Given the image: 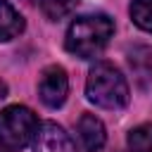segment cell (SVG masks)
<instances>
[{
    "mask_svg": "<svg viewBox=\"0 0 152 152\" xmlns=\"http://www.w3.org/2000/svg\"><path fill=\"white\" fill-rule=\"evenodd\" d=\"M114 33V21L107 14H83L66 31V50L81 59L97 57Z\"/></svg>",
    "mask_w": 152,
    "mask_h": 152,
    "instance_id": "cell-1",
    "label": "cell"
},
{
    "mask_svg": "<svg viewBox=\"0 0 152 152\" xmlns=\"http://www.w3.org/2000/svg\"><path fill=\"white\" fill-rule=\"evenodd\" d=\"M86 95L90 102L104 109H121L128 104V83L121 71L109 62H97L86 81Z\"/></svg>",
    "mask_w": 152,
    "mask_h": 152,
    "instance_id": "cell-2",
    "label": "cell"
},
{
    "mask_svg": "<svg viewBox=\"0 0 152 152\" xmlns=\"http://www.w3.org/2000/svg\"><path fill=\"white\" fill-rule=\"evenodd\" d=\"M38 131V116L24 107L12 104L0 112V147L5 152H19L24 150Z\"/></svg>",
    "mask_w": 152,
    "mask_h": 152,
    "instance_id": "cell-3",
    "label": "cell"
},
{
    "mask_svg": "<svg viewBox=\"0 0 152 152\" xmlns=\"http://www.w3.org/2000/svg\"><path fill=\"white\" fill-rule=\"evenodd\" d=\"M66 93H69V78H66V71L57 64L43 69L40 78H38V95L43 100V104L48 107H62L64 100H66Z\"/></svg>",
    "mask_w": 152,
    "mask_h": 152,
    "instance_id": "cell-4",
    "label": "cell"
},
{
    "mask_svg": "<svg viewBox=\"0 0 152 152\" xmlns=\"http://www.w3.org/2000/svg\"><path fill=\"white\" fill-rule=\"evenodd\" d=\"M33 152H78L71 135L55 121H45L38 126L33 138Z\"/></svg>",
    "mask_w": 152,
    "mask_h": 152,
    "instance_id": "cell-5",
    "label": "cell"
},
{
    "mask_svg": "<svg viewBox=\"0 0 152 152\" xmlns=\"http://www.w3.org/2000/svg\"><path fill=\"white\" fill-rule=\"evenodd\" d=\"M78 140L83 145L86 152H100L107 142V131H104V124L95 116V114H83L78 119Z\"/></svg>",
    "mask_w": 152,
    "mask_h": 152,
    "instance_id": "cell-6",
    "label": "cell"
},
{
    "mask_svg": "<svg viewBox=\"0 0 152 152\" xmlns=\"http://www.w3.org/2000/svg\"><path fill=\"white\" fill-rule=\"evenodd\" d=\"M24 31V19L21 14L7 2L0 0V40H12Z\"/></svg>",
    "mask_w": 152,
    "mask_h": 152,
    "instance_id": "cell-7",
    "label": "cell"
},
{
    "mask_svg": "<svg viewBox=\"0 0 152 152\" xmlns=\"http://www.w3.org/2000/svg\"><path fill=\"white\" fill-rule=\"evenodd\" d=\"M128 12H131V19L135 26L152 33V0H133Z\"/></svg>",
    "mask_w": 152,
    "mask_h": 152,
    "instance_id": "cell-8",
    "label": "cell"
},
{
    "mask_svg": "<svg viewBox=\"0 0 152 152\" xmlns=\"http://www.w3.org/2000/svg\"><path fill=\"white\" fill-rule=\"evenodd\" d=\"M131 152H152V124H142L128 133Z\"/></svg>",
    "mask_w": 152,
    "mask_h": 152,
    "instance_id": "cell-9",
    "label": "cell"
},
{
    "mask_svg": "<svg viewBox=\"0 0 152 152\" xmlns=\"http://www.w3.org/2000/svg\"><path fill=\"white\" fill-rule=\"evenodd\" d=\"M38 2H40L43 14H45L48 19H52V21H57V19L71 14V10L76 7L78 0H38Z\"/></svg>",
    "mask_w": 152,
    "mask_h": 152,
    "instance_id": "cell-10",
    "label": "cell"
},
{
    "mask_svg": "<svg viewBox=\"0 0 152 152\" xmlns=\"http://www.w3.org/2000/svg\"><path fill=\"white\" fill-rule=\"evenodd\" d=\"M2 97H7V86L0 81V100H2Z\"/></svg>",
    "mask_w": 152,
    "mask_h": 152,
    "instance_id": "cell-11",
    "label": "cell"
}]
</instances>
